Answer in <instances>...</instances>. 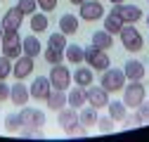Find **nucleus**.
Returning <instances> with one entry per match:
<instances>
[{
  "label": "nucleus",
  "mask_w": 149,
  "mask_h": 142,
  "mask_svg": "<svg viewBox=\"0 0 149 142\" xmlns=\"http://www.w3.org/2000/svg\"><path fill=\"white\" fill-rule=\"evenodd\" d=\"M50 90H52V85H50V78H47V76H38V78H33V83H31V88H29L31 97H33V100H38V102H45V97H47Z\"/></svg>",
  "instance_id": "ddd939ff"
},
{
  "label": "nucleus",
  "mask_w": 149,
  "mask_h": 142,
  "mask_svg": "<svg viewBox=\"0 0 149 142\" xmlns=\"http://www.w3.org/2000/svg\"><path fill=\"white\" fill-rule=\"evenodd\" d=\"M144 95H147V90H144L142 81H130V83L123 85V104L128 109H137L144 100Z\"/></svg>",
  "instance_id": "f03ea898"
},
{
  "label": "nucleus",
  "mask_w": 149,
  "mask_h": 142,
  "mask_svg": "<svg viewBox=\"0 0 149 142\" xmlns=\"http://www.w3.org/2000/svg\"><path fill=\"white\" fill-rule=\"evenodd\" d=\"M64 59H69L71 64H83L85 62V47H81V45H76V43H71V45H66L64 47Z\"/></svg>",
  "instance_id": "aec40b11"
},
{
  "label": "nucleus",
  "mask_w": 149,
  "mask_h": 142,
  "mask_svg": "<svg viewBox=\"0 0 149 142\" xmlns=\"http://www.w3.org/2000/svg\"><path fill=\"white\" fill-rule=\"evenodd\" d=\"M107 106H109V116L114 118V121H123V118H125V114H128V109H125V104H123V102H118V100H114V102H109Z\"/></svg>",
  "instance_id": "bb28decb"
},
{
  "label": "nucleus",
  "mask_w": 149,
  "mask_h": 142,
  "mask_svg": "<svg viewBox=\"0 0 149 142\" xmlns=\"http://www.w3.org/2000/svg\"><path fill=\"white\" fill-rule=\"evenodd\" d=\"M17 7H19L24 12V17H26V14H33L38 10V3H36V0H17Z\"/></svg>",
  "instance_id": "2f4dec72"
},
{
  "label": "nucleus",
  "mask_w": 149,
  "mask_h": 142,
  "mask_svg": "<svg viewBox=\"0 0 149 142\" xmlns=\"http://www.w3.org/2000/svg\"><path fill=\"white\" fill-rule=\"evenodd\" d=\"M114 118L111 116H102V118H97V128H100V133L104 135V133H114Z\"/></svg>",
  "instance_id": "7c9ffc66"
},
{
  "label": "nucleus",
  "mask_w": 149,
  "mask_h": 142,
  "mask_svg": "<svg viewBox=\"0 0 149 142\" xmlns=\"http://www.w3.org/2000/svg\"><path fill=\"white\" fill-rule=\"evenodd\" d=\"M78 14L85 22H97V19H102L104 7L100 5V0H83V3L78 5Z\"/></svg>",
  "instance_id": "1a4fd4ad"
},
{
  "label": "nucleus",
  "mask_w": 149,
  "mask_h": 142,
  "mask_svg": "<svg viewBox=\"0 0 149 142\" xmlns=\"http://www.w3.org/2000/svg\"><path fill=\"white\" fill-rule=\"evenodd\" d=\"M123 74H125V81H142L144 78V64L140 59H128L123 64Z\"/></svg>",
  "instance_id": "dca6fc26"
},
{
  "label": "nucleus",
  "mask_w": 149,
  "mask_h": 142,
  "mask_svg": "<svg viewBox=\"0 0 149 142\" xmlns=\"http://www.w3.org/2000/svg\"><path fill=\"white\" fill-rule=\"evenodd\" d=\"M43 52V45L38 40V36H26V38L22 40V55H29V57H38Z\"/></svg>",
  "instance_id": "a211bd4d"
},
{
  "label": "nucleus",
  "mask_w": 149,
  "mask_h": 142,
  "mask_svg": "<svg viewBox=\"0 0 149 142\" xmlns=\"http://www.w3.org/2000/svg\"><path fill=\"white\" fill-rule=\"evenodd\" d=\"M47 102V109L50 111H59L62 106H66V90H57V88H52L45 97Z\"/></svg>",
  "instance_id": "f3484780"
},
{
  "label": "nucleus",
  "mask_w": 149,
  "mask_h": 142,
  "mask_svg": "<svg viewBox=\"0 0 149 142\" xmlns=\"http://www.w3.org/2000/svg\"><path fill=\"white\" fill-rule=\"evenodd\" d=\"M97 109H95V106H90V109H83V106H81V114H78V121L83 123V126L85 128H92V126H97Z\"/></svg>",
  "instance_id": "393cba45"
},
{
  "label": "nucleus",
  "mask_w": 149,
  "mask_h": 142,
  "mask_svg": "<svg viewBox=\"0 0 149 142\" xmlns=\"http://www.w3.org/2000/svg\"><path fill=\"white\" fill-rule=\"evenodd\" d=\"M57 123H59V128H62L66 135H71V137H83V135H88V128L78 121V111L73 109V106H69V109L62 106V109H59V116H57Z\"/></svg>",
  "instance_id": "f257e3e1"
},
{
  "label": "nucleus",
  "mask_w": 149,
  "mask_h": 142,
  "mask_svg": "<svg viewBox=\"0 0 149 142\" xmlns=\"http://www.w3.org/2000/svg\"><path fill=\"white\" fill-rule=\"evenodd\" d=\"M92 45L100 47V50H111V45H114V36H111L109 31H95L92 33Z\"/></svg>",
  "instance_id": "5701e85b"
},
{
  "label": "nucleus",
  "mask_w": 149,
  "mask_h": 142,
  "mask_svg": "<svg viewBox=\"0 0 149 142\" xmlns=\"http://www.w3.org/2000/svg\"><path fill=\"white\" fill-rule=\"evenodd\" d=\"M22 22H24V12L19 7H10L3 14V24H0V26H3V31H19Z\"/></svg>",
  "instance_id": "f8f14e48"
},
{
  "label": "nucleus",
  "mask_w": 149,
  "mask_h": 142,
  "mask_svg": "<svg viewBox=\"0 0 149 142\" xmlns=\"http://www.w3.org/2000/svg\"><path fill=\"white\" fill-rule=\"evenodd\" d=\"M5 100H10V85L5 81H0V102H5Z\"/></svg>",
  "instance_id": "4c0bfd02"
},
{
  "label": "nucleus",
  "mask_w": 149,
  "mask_h": 142,
  "mask_svg": "<svg viewBox=\"0 0 149 142\" xmlns=\"http://www.w3.org/2000/svg\"><path fill=\"white\" fill-rule=\"evenodd\" d=\"M147 26H149V14H147Z\"/></svg>",
  "instance_id": "79ce46f5"
},
{
  "label": "nucleus",
  "mask_w": 149,
  "mask_h": 142,
  "mask_svg": "<svg viewBox=\"0 0 149 142\" xmlns=\"http://www.w3.org/2000/svg\"><path fill=\"white\" fill-rule=\"evenodd\" d=\"M43 55H45V62H47L50 66H54V64H62V62H64V52H62V50L47 47V50L43 52Z\"/></svg>",
  "instance_id": "cd10ccee"
},
{
  "label": "nucleus",
  "mask_w": 149,
  "mask_h": 142,
  "mask_svg": "<svg viewBox=\"0 0 149 142\" xmlns=\"http://www.w3.org/2000/svg\"><path fill=\"white\" fill-rule=\"evenodd\" d=\"M111 5H121V3H125V0H109Z\"/></svg>",
  "instance_id": "58836bf2"
},
{
  "label": "nucleus",
  "mask_w": 149,
  "mask_h": 142,
  "mask_svg": "<svg viewBox=\"0 0 149 142\" xmlns=\"http://www.w3.org/2000/svg\"><path fill=\"white\" fill-rule=\"evenodd\" d=\"M29 97H31V93H29V88H26L22 81H17L14 85H10V100H12V104H17V106H26Z\"/></svg>",
  "instance_id": "2eb2a0df"
},
{
  "label": "nucleus",
  "mask_w": 149,
  "mask_h": 142,
  "mask_svg": "<svg viewBox=\"0 0 149 142\" xmlns=\"http://www.w3.org/2000/svg\"><path fill=\"white\" fill-rule=\"evenodd\" d=\"M85 62H88V66H90L92 71H104V69L111 66L107 50H100V47H95V45L85 47Z\"/></svg>",
  "instance_id": "423d86ee"
},
{
  "label": "nucleus",
  "mask_w": 149,
  "mask_h": 142,
  "mask_svg": "<svg viewBox=\"0 0 149 142\" xmlns=\"http://www.w3.org/2000/svg\"><path fill=\"white\" fill-rule=\"evenodd\" d=\"M36 3H38V7L43 12H52L54 7H57V0H36Z\"/></svg>",
  "instance_id": "e433bc0d"
},
{
  "label": "nucleus",
  "mask_w": 149,
  "mask_h": 142,
  "mask_svg": "<svg viewBox=\"0 0 149 142\" xmlns=\"http://www.w3.org/2000/svg\"><path fill=\"white\" fill-rule=\"evenodd\" d=\"M33 71V57H29V55H19L14 59V64H12V74H14V78L17 81H24L29 74Z\"/></svg>",
  "instance_id": "4468645a"
},
{
  "label": "nucleus",
  "mask_w": 149,
  "mask_h": 142,
  "mask_svg": "<svg viewBox=\"0 0 149 142\" xmlns=\"http://www.w3.org/2000/svg\"><path fill=\"white\" fill-rule=\"evenodd\" d=\"M47 78H50V85L52 88H57V90H69V85H71V71L62 62V64H54L52 66V71H50Z\"/></svg>",
  "instance_id": "0eeeda50"
},
{
  "label": "nucleus",
  "mask_w": 149,
  "mask_h": 142,
  "mask_svg": "<svg viewBox=\"0 0 149 142\" xmlns=\"http://www.w3.org/2000/svg\"><path fill=\"white\" fill-rule=\"evenodd\" d=\"M100 85L104 88L107 93H118V90H123V85H125V74H123V69H114V66L104 69V71H102Z\"/></svg>",
  "instance_id": "7ed1b4c3"
},
{
  "label": "nucleus",
  "mask_w": 149,
  "mask_h": 142,
  "mask_svg": "<svg viewBox=\"0 0 149 142\" xmlns=\"http://www.w3.org/2000/svg\"><path fill=\"white\" fill-rule=\"evenodd\" d=\"M85 97H88V104L95 106V109H104L109 104V93L102 85H88L85 88Z\"/></svg>",
  "instance_id": "9d476101"
},
{
  "label": "nucleus",
  "mask_w": 149,
  "mask_h": 142,
  "mask_svg": "<svg viewBox=\"0 0 149 142\" xmlns=\"http://www.w3.org/2000/svg\"><path fill=\"white\" fill-rule=\"evenodd\" d=\"M47 47H54V50H62L66 47V36L59 31V33H50V38H47Z\"/></svg>",
  "instance_id": "c85d7f7f"
},
{
  "label": "nucleus",
  "mask_w": 149,
  "mask_h": 142,
  "mask_svg": "<svg viewBox=\"0 0 149 142\" xmlns=\"http://www.w3.org/2000/svg\"><path fill=\"white\" fill-rule=\"evenodd\" d=\"M19 128H22L19 114H7V116H5V130H7V133H19Z\"/></svg>",
  "instance_id": "c756f323"
},
{
  "label": "nucleus",
  "mask_w": 149,
  "mask_h": 142,
  "mask_svg": "<svg viewBox=\"0 0 149 142\" xmlns=\"http://www.w3.org/2000/svg\"><path fill=\"white\" fill-rule=\"evenodd\" d=\"M71 81H76V85H81V88H88V85H92V81H95V74H92L90 66H78L71 74Z\"/></svg>",
  "instance_id": "6ab92c4d"
},
{
  "label": "nucleus",
  "mask_w": 149,
  "mask_h": 142,
  "mask_svg": "<svg viewBox=\"0 0 149 142\" xmlns=\"http://www.w3.org/2000/svg\"><path fill=\"white\" fill-rule=\"evenodd\" d=\"M59 31H62L64 36L78 33V17H76V14H62V17H59Z\"/></svg>",
  "instance_id": "412c9836"
},
{
  "label": "nucleus",
  "mask_w": 149,
  "mask_h": 142,
  "mask_svg": "<svg viewBox=\"0 0 149 142\" xmlns=\"http://www.w3.org/2000/svg\"><path fill=\"white\" fill-rule=\"evenodd\" d=\"M85 102H88V97H85V88H73V90H69V95H66V104L69 106H73V109H81V106H85Z\"/></svg>",
  "instance_id": "4be33fe9"
},
{
  "label": "nucleus",
  "mask_w": 149,
  "mask_h": 142,
  "mask_svg": "<svg viewBox=\"0 0 149 142\" xmlns=\"http://www.w3.org/2000/svg\"><path fill=\"white\" fill-rule=\"evenodd\" d=\"M121 29H123V19L116 12H109L104 17V31H109L111 36H114V33H121Z\"/></svg>",
  "instance_id": "b1692460"
},
{
  "label": "nucleus",
  "mask_w": 149,
  "mask_h": 142,
  "mask_svg": "<svg viewBox=\"0 0 149 142\" xmlns=\"http://www.w3.org/2000/svg\"><path fill=\"white\" fill-rule=\"evenodd\" d=\"M0 50H3V55L10 57V59H17L22 55V38L17 31H5L3 33V40H0Z\"/></svg>",
  "instance_id": "39448f33"
},
{
  "label": "nucleus",
  "mask_w": 149,
  "mask_h": 142,
  "mask_svg": "<svg viewBox=\"0 0 149 142\" xmlns=\"http://www.w3.org/2000/svg\"><path fill=\"white\" fill-rule=\"evenodd\" d=\"M19 118H22V126H26V128H43L45 121H47L45 111L43 109H36V106H26V109H22Z\"/></svg>",
  "instance_id": "6e6552de"
},
{
  "label": "nucleus",
  "mask_w": 149,
  "mask_h": 142,
  "mask_svg": "<svg viewBox=\"0 0 149 142\" xmlns=\"http://www.w3.org/2000/svg\"><path fill=\"white\" fill-rule=\"evenodd\" d=\"M50 22H47V14H40V12H33L31 14V31L33 33H43L47 31Z\"/></svg>",
  "instance_id": "a878e982"
},
{
  "label": "nucleus",
  "mask_w": 149,
  "mask_h": 142,
  "mask_svg": "<svg viewBox=\"0 0 149 142\" xmlns=\"http://www.w3.org/2000/svg\"><path fill=\"white\" fill-rule=\"evenodd\" d=\"M137 116L142 123H149V102L147 100H142V104L137 106Z\"/></svg>",
  "instance_id": "f704fd0d"
},
{
  "label": "nucleus",
  "mask_w": 149,
  "mask_h": 142,
  "mask_svg": "<svg viewBox=\"0 0 149 142\" xmlns=\"http://www.w3.org/2000/svg\"><path fill=\"white\" fill-rule=\"evenodd\" d=\"M19 135H22V137H36V140H43V137H45L40 128H26V126L19 128Z\"/></svg>",
  "instance_id": "72a5a7b5"
},
{
  "label": "nucleus",
  "mask_w": 149,
  "mask_h": 142,
  "mask_svg": "<svg viewBox=\"0 0 149 142\" xmlns=\"http://www.w3.org/2000/svg\"><path fill=\"white\" fill-rule=\"evenodd\" d=\"M10 74H12V59L3 55V57H0V81H5Z\"/></svg>",
  "instance_id": "473e14b6"
},
{
  "label": "nucleus",
  "mask_w": 149,
  "mask_h": 142,
  "mask_svg": "<svg viewBox=\"0 0 149 142\" xmlns=\"http://www.w3.org/2000/svg\"><path fill=\"white\" fill-rule=\"evenodd\" d=\"M69 3H71V5H81L83 0H69Z\"/></svg>",
  "instance_id": "ea45409f"
},
{
  "label": "nucleus",
  "mask_w": 149,
  "mask_h": 142,
  "mask_svg": "<svg viewBox=\"0 0 149 142\" xmlns=\"http://www.w3.org/2000/svg\"><path fill=\"white\" fill-rule=\"evenodd\" d=\"M3 33H5V31H3V26H0V40H3Z\"/></svg>",
  "instance_id": "a19ab883"
},
{
  "label": "nucleus",
  "mask_w": 149,
  "mask_h": 142,
  "mask_svg": "<svg viewBox=\"0 0 149 142\" xmlns=\"http://www.w3.org/2000/svg\"><path fill=\"white\" fill-rule=\"evenodd\" d=\"M121 123H123V128H137L142 121H140V116H137V114H135V116H128V114H125V118H123Z\"/></svg>",
  "instance_id": "c9c22d12"
},
{
  "label": "nucleus",
  "mask_w": 149,
  "mask_h": 142,
  "mask_svg": "<svg viewBox=\"0 0 149 142\" xmlns=\"http://www.w3.org/2000/svg\"><path fill=\"white\" fill-rule=\"evenodd\" d=\"M121 43L128 52H140L144 47V40H142V33L135 29V24H123L121 29Z\"/></svg>",
  "instance_id": "20e7f679"
},
{
  "label": "nucleus",
  "mask_w": 149,
  "mask_h": 142,
  "mask_svg": "<svg viewBox=\"0 0 149 142\" xmlns=\"http://www.w3.org/2000/svg\"><path fill=\"white\" fill-rule=\"evenodd\" d=\"M111 12H116L121 19H123V24H135V22H140V19H142V14H144L137 5H125V3L114 5V7H111Z\"/></svg>",
  "instance_id": "9b49d317"
}]
</instances>
